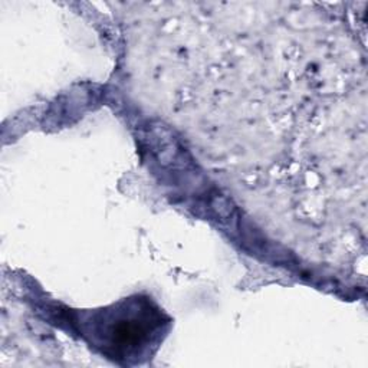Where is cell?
Segmentation results:
<instances>
[{
    "label": "cell",
    "instance_id": "cell-2",
    "mask_svg": "<svg viewBox=\"0 0 368 368\" xmlns=\"http://www.w3.org/2000/svg\"><path fill=\"white\" fill-rule=\"evenodd\" d=\"M212 208L215 210L216 215L219 218H222L223 220H227V219L233 218V215H234V207L223 196H215L212 199Z\"/></svg>",
    "mask_w": 368,
    "mask_h": 368
},
{
    "label": "cell",
    "instance_id": "cell-1",
    "mask_svg": "<svg viewBox=\"0 0 368 368\" xmlns=\"http://www.w3.org/2000/svg\"><path fill=\"white\" fill-rule=\"evenodd\" d=\"M148 133V143H151L153 151L159 157L160 163L164 166L178 163L181 159L180 147L169 131L162 125H153Z\"/></svg>",
    "mask_w": 368,
    "mask_h": 368
}]
</instances>
